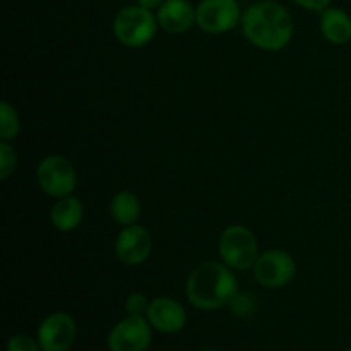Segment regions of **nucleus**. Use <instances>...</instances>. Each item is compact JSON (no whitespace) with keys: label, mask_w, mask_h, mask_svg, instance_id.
I'll return each instance as SVG.
<instances>
[{"label":"nucleus","mask_w":351,"mask_h":351,"mask_svg":"<svg viewBox=\"0 0 351 351\" xmlns=\"http://www.w3.org/2000/svg\"><path fill=\"white\" fill-rule=\"evenodd\" d=\"M239 293V281L225 263L208 261L195 267L185 285V295L195 308L216 311L232 304Z\"/></svg>","instance_id":"2"},{"label":"nucleus","mask_w":351,"mask_h":351,"mask_svg":"<svg viewBox=\"0 0 351 351\" xmlns=\"http://www.w3.org/2000/svg\"><path fill=\"white\" fill-rule=\"evenodd\" d=\"M110 215L119 225H136L141 216V201L134 192L120 191L110 202Z\"/></svg>","instance_id":"15"},{"label":"nucleus","mask_w":351,"mask_h":351,"mask_svg":"<svg viewBox=\"0 0 351 351\" xmlns=\"http://www.w3.org/2000/svg\"><path fill=\"white\" fill-rule=\"evenodd\" d=\"M7 351H43V350H41L40 341H38V339L19 332V335H14L12 338L9 339V343H7Z\"/></svg>","instance_id":"19"},{"label":"nucleus","mask_w":351,"mask_h":351,"mask_svg":"<svg viewBox=\"0 0 351 351\" xmlns=\"http://www.w3.org/2000/svg\"><path fill=\"white\" fill-rule=\"evenodd\" d=\"M84 218V208L82 202L74 195H65L60 197L53 204L50 211V221L58 232L69 233L77 228Z\"/></svg>","instance_id":"13"},{"label":"nucleus","mask_w":351,"mask_h":351,"mask_svg":"<svg viewBox=\"0 0 351 351\" xmlns=\"http://www.w3.org/2000/svg\"><path fill=\"white\" fill-rule=\"evenodd\" d=\"M321 31L328 41L335 45H345L351 40V17L348 12L336 7L322 10Z\"/></svg>","instance_id":"14"},{"label":"nucleus","mask_w":351,"mask_h":351,"mask_svg":"<svg viewBox=\"0 0 351 351\" xmlns=\"http://www.w3.org/2000/svg\"><path fill=\"white\" fill-rule=\"evenodd\" d=\"M346 351H351V348H350V350H346Z\"/></svg>","instance_id":"23"},{"label":"nucleus","mask_w":351,"mask_h":351,"mask_svg":"<svg viewBox=\"0 0 351 351\" xmlns=\"http://www.w3.org/2000/svg\"><path fill=\"white\" fill-rule=\"evenodd\" d=\"M242 33L254 47L266 51L283 50L293 36V19L281 3L264 0L242 14Z\"/></svg>","instance_id":"1"},{"label":"nucleus","mask_w":351,"mask_h":351,"mask_svg":"<svg viewBox=\"0 0 351 351\" xmlns=\"http://www.w3.org/2000/svg\"><path fill=\"white\" fill-rule=\"evenodd\" d=\"M156 17L161 29L170 34H182L195 24V9L189 0H165Z\"/></svg>","instance_id":"12"},{"label":"nucleus","mask_w":351,"mask_h":351,"mask_svg":"<svg viewBox=\"0 0 351 351\" xmlns=\"http://www.w3.org/2000/svg\"><path fill=\"white\" fill-rule=\"evenodd\" d=\"M293 2L308 10H321L322 12V10L328 9L331 0H293Z\"/></svg>","instance_id":"20"},{"label":"nucleus","mask_w":351,"mask_h":351,"mask_svg":"<svg viewBox=\"0 0 351 351\" xmlns=\"http://www.w3.org/2000/svg\"><path fill=\"white\" fill-rule=\"evenodd\" d=\"M158 26V17L153 10L141 5L123 7L113 19L115 38L129 48H141L151 43L156 36Z\"/></svg>","instance_id":"3"},{"label":"nucleus","mask_w":351,"mask_h":351,"mask_svg":"<svg viewBox=\"0 0 351 351\" xmlns=\"http://www.w3.org/2000/svg\"><path fill=\"white\" fill-rule=\"evenodd\" d=\"M151 324L146 317L122 319L108 335L110 351H146L153 341Z\"/></svg>","instance_id":"8"},{"label":"nucleus","mask_w":351,"mask_h":351,"mask_svg":"<svg viewBox=\"0 0 351 351\" xmlns=\"http://www.w3.org/2000/svg\"><path fill=\"white\" fill-rule=\"evenodd\" d=\"M254 278L264 288H283L297 274V263L288 252L280 249L261 254L254 264Z\"/></svg>","instance_id":"7"},{"label":"nucleus","mask_w":351,"mask_h":351,"mask_svg":"<svg viewBox=\"0 0 351 351\" xmlns=\"http://www.w3.org/2000/svg\"><path fill=\"white\" fill-rule=\"evenodd\" d=\"M21 120L16 108L9 101L0 103V139L12 141L19 136Z\"/></svg>","instance_id":"16"},{"label":"nucleus","mask_w":351,"mask_h":351,"mask_svg":"<svg viewBox=\"0 0 351 351\" xmlns=\"http://www.w3.org/2000/svg\"><path fill=\"white\" fill-rule=\"evenodd\" d=\"M151 302L147 297L141 291L130 293L125 300V311L129 315H136V317H146L147 311H149Z\"/></svg>","instance_id":"18"},{"label":"nucleus","mask_w":351,"mask_h":351,"mask_svg":"<svg viewBox=\"0 0 351 351\" xmlns=\"http://www.w3.org/2000/svg\"><path fill=\"white\" fill-rule=\"evenodd\" d=\"M218 252L228 267L247 271L259 259V243L252 230L243 225H232L219 235Z\"/></svg>","instance_id":"4"},{"label":"nucleus","mask_w":351,"mask_h":351,"mask_svg":"<svg viewBox=\"0 0 351 351\" xmlns=\"http://www.w3.org/2000/svg\"><path fill=\"white\" fill-rule=\"evenodd\" d=\"M36 180L41 191L50 197L72 195L77 187V173L71 161L58 154L43 158L36 168Z\"/></svg>","instance_id":"5"},{"label":"nucleus","mask_w":351,"mask_h":351,"mask_svg":"<svg viewBox=\"0 0 351 351\" xmlns=\"http://www.w3.org/2000/svg\"><path fill=\"white\" fill-rule=\"evenodd\" d=\"M146 319L149 321L151 328L156 331L175 335V332H180L187 324V312L182 307V304H178L173 298L158 297L151 300Z\"/></svg>","instance_id":"11"},{"label":"nucleus","mask_w":351,"mask_h":351,"mask_svg":"<svg viewBox=\"0 0 351 351\" xmlns=\"http://www.w3.org/2000/svg\"><path fill=\"white\" fill-rule=\"evenodd\" d=\"M202 351H216V350H202Z\"/></svg>","instance_id":"22"},{"label":"nucleus","mask_w":351,"mask_h":351,"mask_svg":"<svg viewBox=\"0 0 351 351\" xmlns=\"http://www.w3.org/2000/svg\"><path fill=\"white\" fill-rule=\"evenodd\" d=\"M77 335L75 321L65 312L47 315L38 328L36 339L43 351H67Z\"/></svg>","instance_id":"9"},{"label":"nucleus","mask_w":351,"mask_h":351,"mask_svg":"<svg viewBox=\"0 0 351 351\" xmlns=\"http://www.w3.org/2000/svg\"><path fill=\"white\" fill-rule=\"evenodd\" d=\"M165 0H137V5L144 7V9H160L161 3H163Z\"/></svg>","instance_id":"21"},{"label":"nucleus","mask_w":351,"mask_h":351,"mask_svg":"<svg viewBox=\"0 0 351 351\" xmlns=\"http://www.w3.org/2000/svg\"><path fill=\"white\" fill-rule=\"evenodd\" d=\"M153 250V239L151 233L141 225L123 226L122 232L117 235L115 240V254L120 263L127 266H139Z\"/></svg>","instance_id":"10"},{"label":"nucleus","mask_w":351,"mask_h":351,"mask_svg":"<svg viewBox=\"0 0 351 351\" xmlns=\"http://www.w3.org/2000/svg\"><path fill=\"white\" fill-rule=\"evenodd\" d=\"M17 167V154L9 141H0V178L7 180Z\"/></svg>","instance_id":"17"},{"label":"nucleus","mask_w":351,"mask_h":351,"mask_svg":"<svg viewBox=\"0 0 351 351\" xmlns=\"http://www.w3.org/2000/svg\"><path fill=\"white\" fill-rule=\"evenodd\" d=\"M239 23H242V10L237 0H202L195 7V24L204 33H228Z\"/></svg>","instance_id":"6"}]
</instances>
